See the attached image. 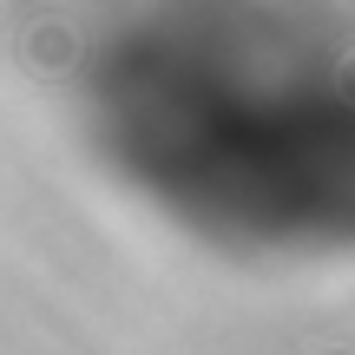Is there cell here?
Masks as SVG:
<instances>
[{
  "label": "cell",
  "mask_w": 355,
  "mask_h": 355,
  "mask_svg": "<svg viewBox=\"0 0 355 355\" xmlns=\"http://www.w3.org/2000/svg\"><path fill=\"white\" fill-rule=\"evenodd\" d=\"M73 53H79V40H73V26H60V20H40L33 33H26V66H33V73H66Z\"/></svg>",
  "instance_id": "cell-1"
},
{
  "label": "cell",
  "mask_w": 355,
  "mask_h": 355,
  "mask_svg": "<svg viewBox=\"0 0 355 355\" xmlns=\"http://www.w3.org/2000/svg\"><path fill=\"white\" fill-rule=\"evenodd\" d=\"M336 86H343V99L355 105V53H349V60H343V66H336Z\"/></svg>",
  "instance_id": "cell-2"
}]
</instances>
